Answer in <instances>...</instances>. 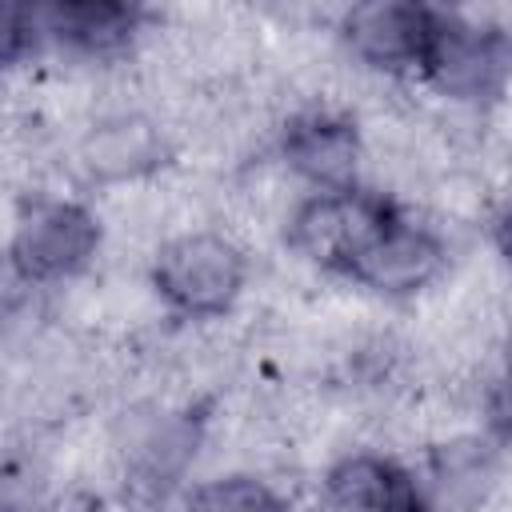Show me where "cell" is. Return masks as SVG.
<instances>
[{"label":"cell","instance_id":"obj_9","mask_svg":"<svg viewBox=\"0 0 512 512\" xmlns=\"http://www.w3.org/2000/svg\"><path fill=\"white\" fill-rule=\"evenodd\" d=\"M36 28L44 48H60L76 60H124L148 32L140 4L116 0H52L36 4Z\"/></svg>","mask_w":512,"mask_h":512},{"label":"cell","instance_id":"obj_10","mask_svg":"<svg viewBox=\"0 0 512 512\" xmlns=\"http://www.w3.org/2000/svg\"><path fill=\"white\" fill-rule=\"evenodd\" d=\"M320 500L324 512H428L416 468L376 448L340 452L324 468Z\"/></svg>","mask_w":512,"mask_h":512},{"label":"cell","instance_id":"obj_8","mask_svg":"<svg viewBox=\"0 0 512 512\" xmlns=\"http://www.w3.org/2000/svg\"><path fill=\"white\" fill-rule=\"evenodd\" d=\"M448 272V240L436 224L408 216L404 208L384 224V232L368 244V252L348 272V284L380 296V300H416L436 288Z\"/></svg>","mask_w":512,"mask_h":512},{"label":"cell","instance_id":"obj_7","mask_svg":"<svg viewBox=\"0 0 512 512\" xmlns=\"http://www.w3.org/2000/svg\"><path fill=\"white\" fill-rule=\"evenodd\" d=\"M436 24L432 4L416 0H368L352 4L336 20V40L352 64L384 80H408L420 72L428 36Z\"/></svg>","mask_w":512,"mask_h":512},{"label":"cell","instance_id":"obj_11","mask_svg":"<svg viewBox=\"0 0 512 512\" xmlns=\"http://www.w3.org/2000/svg\"><path fill=\"white\" fill-rule=\"evenodd\" d=\"M180 512H292V504L268 476L232 468L184 488Z\"/></svg>","mask_w":512,"mask_h":512},{"label":"cell","instance_id":"obj_6","mask_svg":"<svg viewBox=\"0 0 512 512\" xmlns=\"http://www.w3.org/2000/svg\"><path fill=\"white\" fill-rule=\"evenodd\" d=\"M268 152L304 192H332L364 184L368 136L360 120L340 104H304L276 124Z\"/></svg>","mask_w":512,"mask_h":512},{"label":"cell","instance_id":"obj_12","mask_svg":"<svg viewBox=\"0 0 512 512\" xmlns=\"http://www.w3.org/2000/svg\"><path fill=\"white\" fill-rule=\"evenodd\" d=\"M44 48L36 28V4H0V68L24 64Z\"/></svg>","mask_w":512,"mask_h":512},{"label":"cell","instance_id":"obj_2","mask_svg":"<svg viewBox=\"0 0 512 512\" xmlns=\"http://www.w3.org/2000/svg\"><path fill=\"white\" fill-rule=\"evenodd\" d=\"M104 244V220L72 196H28L4 236L8 276L24 288H52L92 268Z\"/></svg>","mask_w":512,"mask_h":512},{"label":"cell","instance_id":"obj_5","mask_svg":"<svg viewBox=\"0 0 512 512\" xmlns=\"http://www.w3.org/2000/svg\"><path fill=\"white\" fill-rule=\"evenodd\" d=\"M68 156L88 188H136L172 164L176 136L148 108H104L76 132Z\"/></svg>","mask_w":512,"mask_h":512},{"label":"cell","instance_id":"obj_3","mask_svg":"<svg viewBox=\"0 0 512 512\" xmlns=\"http://www.w3.org/2000/svg\"><path fill=\"white\" fill-rule=\"evenodd\" d=\"M396 212H400V200L372 184L304 192L292 204L280 228V240L296 260L312 264L316 272L348 280L356 260L368 252V244L384 232V224Z\"/></svg>","mask_w":512,"mask_h":512},{"label":"cell","instance_id":"obj_1","mask_svg":"<svg viewBox=\"0 0 512 512\" xmlns=\"http://www.w3.org/2000/svg\"><path fill=\"white\" fill-rule=\"evenodd\" d=\"M248 276V248L236 236H228V228L204 224L164 236L144 264V284L156 296V304L188 324L232 316V308L248 292Z\"/></svg>","mask_w":512,"mask_h":512},{"label":"cell","instance_id":"obj_4","mask_svg":"<svg viewBox=\"0 0 512 512\" xmlns=\"http://www.w3.org/2000/svg\"><path fill=\"white\" fill-rule=\"evenodd\" d=\"M508 64H512V44L500 24L436 8V24L416 80L452 104L484 112L488 104H500L508 84Z\"/></svg>","mask_w":512,"mask_h":512}]
</instances>
